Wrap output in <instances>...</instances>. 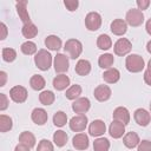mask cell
I'll use <instances>...</instances> for the list:
<instances>
[{
	"label": "cell",
	"instance_id": "6da1fadb",
	"mask_svg": "<svg viewBox=\"0 0 151 151\" xmlns=\"http://www.w3.org/2000/svg\"><path fill=\"white\" fill-rule=\"evenodd\" d=\"M34 63L39 70L47 71L52 65V55L46 50H39L34 57Z\"/></svg>",
	"mask_w": 151,
	"mask_h": 151
},
{
	"label": "cell",
	"instance_id": "7a4b0ae2",
	"mask_svg": "<svg viewBox=\"0 0 151 151\" xmlns=\"http://www.w3.org/2000/svg\"><path fill=\"white\" fill-rule=\"evenodd\" d=\"M125 66H126V70L129 72H132V73L140 72L145 67L144 59L138 54H130L129 57H126Z\"/></svg>",
	"mask_w": 151,
	"mask_h": 151
},
{
	"label": "cell",
	"instance_id": "3957f363",
	"mask_svg": "<svg viewBox=\"0 0 151 151\" xmlns=\"http://www.w3.org/2000/svg\"><path fill=\"white\" fill-rule=\"evenodd\" d=\"M64 50H65V52H67L70 54L71 59H77L83 52V45L77 39H68L65 42Z\"/></svg>",
	"mask_w": 151,
	"mask_h": 151
},
{
	"label": "cell",
	"instance_id": "277c9868",
	"mask_svg": "<svg viewBox=\"0 0 151 151\" xmlns=\"http://www.w3.org/2000/svg\"><path fill=\"white\" fill-rule=\"evenodd\" d=\"M126 24H129L130 26L132 27H137V26H140L144 21V14L140 9L138 8H132V9H129L127 13H126Z\"/></svg>",
	"mask_w": 151,
	"mask_h": 151
},
{
	"label": "cell",
	"instance_id": "5b68a950",
	"mask_svg": "<svg viewBox=\"0 0 151 151\" xmlns=\"http://www.w3.org/2000/svg\"><path fill=\"white\" fill-rule=\"evenodd\" d=\"M85 25L88 31H97L101 26V17L97 12H90L85 18Z\"/></svg>",
	"mask_w": 151,
	"mask_h": 151
},
{
	"label": "cell",
	"instance_id": "8992f818",
	"mask_svg": "<svg viewBox=\"0 0 151 151\" xmlns=\"http://www.w3.org/2000/svg\"><path fill=\"white\" fill-rule=\"evenodd\" d=\"M113 50H114V53H116L117 55L123 57V55L127 54V53L132 50V44H131V41H130L129 39H126V38H120V39H118V40L116 41V44H114V46H113Z\"/></svg>",
	"mask_w": 151,
	"mask_h": 151
},
{
	"label": "cell",
	"instance_id": "52a82bcc",
	"mask_svg": "<svg viewBox=\"0 0 151 151\" xmlns=\"http://www.w3.org/2000/svg\"><path fill=\"white\" fill-rule=\"evenodd\" d=\"M87 125V117L85 114H78L71 118L70 120V129L74 132H81L85 130Z\"/></svg>",
	"mask_w": 151,
	"mask_h": 151
},
{
	"label": "cell",
	"instance_id": "ba28073f",
	"mask_svg": "<svg viewBox=\"0 0 151 151\" xmlns=\"http://www.w3.org/2000/svg\"><path fill=\"white\" fill-rule=\"evenodd\" d=\"M9 97L14 103H24L27 99V90L24 86L17 85L11 88Z\"/></svg>",
	"mask_w": 151,
	"mask_h": 151
},
{
	"label": "cell",
	"instance_id": "9c48e42d",
	"mask_svg": "<svg viewBox=\"0 0 151 151\" xmlns=\"http://www.w3.org/2000/svg\"><path fill=\"white\" fill-rule=\"evenodd\" d=\"M54 70L58 73H64L68 70V58L65 54L58 53L54 57Z\"/></svg>",
	"mask_w": 151,
	"mask_h": 151
},
{
	"label": "cell",
	"instance_id": "30bf717a",
	"mask_svg": "<svg viewBox=\"0 0 151 151\" xmlns=\"http://www.w3.org/2000/svg\"><path fill=\"white\" fill-rule=\"evenodd\" d=\"M90 106H91L90 100L84 97V98H78V99H76V100L73 101V104H72V110H73L76 113H78V114H84L85 112L88 111Z\"/></svg>",
	"mask_w": 151,
	"mask_h": 151
},
{
	"label": "cell",
	"instance_id": "8fae6325",
	"mask_svg": "<svg viewBox=\"0 0 151 151\" xmlns=\"http://www.w3.org/2000/svg\"><path fill=\"white\" fill-rule=\"evenodd\" d=\"M133 117H134L136 123L138 125H140V126H147L149 123H150V120H151L150 113L146 110H144V109H137L134 111Z\"/></svg>",
	"mask_w": 151,
	"mask_h": 151
},
{
	"label": "cell",
	"instance_id": "7c38bea8",
	"mask_svg": "<svg viewBox=\"0 0 151 151\" xmlns=\"http://www.w3.org/2000/svg\"><path fill=\"white\" fill-rule=\"evenodd\" d=\"M106 130V126H105V123L100 119H97V120H93L90 126H88V132L91 136L93 137H99L101 134H104Z\"/></svg>",
	"mask_w": 151,
	"mask_h": 151
},
{
	"label": "cell",
	"instance_id": "4fadbf2b",
	"mask_svg": "<svg viewBox=\"0 0 151 151\" xmlns=\"http://www.w3.org/2000/svg\"><path fill=\"white\" fill-rule=\"evenodd\" d=\"M15 7H17V12L19 14V18L21 19V21L24 22V25L32 22L31 19H29V14L27 12V1L26 0H22V1L17 2Z\"/></svg>",
	"mask_w": 151,
	"mask_h": 151
},
{
	"label": "cell",
	"instance_id": "5bb4252c",
	"mask_svg": "<svg viewBox=\"0 0 151 151\" xmlns=\"http://www.w3.org/2000/svg\"><path fill=\"white\" fill-rule=\"evenodd\" d=\"M94 97L98 101H106L111 97V88L107 85H98L94 88Z\"/></svg>",
	"mask_w": 151,
	"mask_h": 151
},
{
	"label": "cell",
	"instance_id": "9a60e30c",
	"mask_svg": "<svg viewBox=\"0 0 151 151\" xmlns=\"http://www.w3.org/2000/svg\"><path fill=\"white\" fill-rule=\"evenodd\" d=\"M125 132V125L118 120H113L111 124H110V127H109V133L111 137L113 138H120Z\"/></svg>",
	"mask_w": 151,
	"mask_h": 151
},
{
	"label": "cell",
	"instance_id": "2e32d148",
	"mask_svg": "<svg viewBox=\"0 0 151 151\" xmlns=\"http://www.w3.org/2000/svg\"><path fill=\"white\" fill-rule=\"evenodd\" d=\"M127 31V24L123 19H114L111 22V32L116 35H123Z\"/></svg>",
	"mask_w": 151,
	"mask_h": 151
},
{
	"label": "cell",
	"instance_id": "e0dca14e",
	"mask_svg": "<svg viewBox=\"0 0 151 151\" xmlns=\"http://www.w3.org/2000/svg\"><path fill=\"white\" fill-rule=\"evenodd\" d=\"M113 118H114V120H118V122L123 123L124 125H126L130 122V113L126 107L119 106L113 111Z\"/></svg>",
	"mask_w": 151,
	"mask_h": 151
},
{
	"label": "cell",
	"instance_id": "ac0fdd59",
	"mask_svg": "<svg viewBox=\"0 0 151 151\" xmlns=\"http://www.w3.org/2000/svg\"><path fill=\"white\" fill-rule=\"evenodd\" d=\"M32 120L37 124V125H44L46 122H47V112L44 110V109H40V107H37L32 111Z\"/></svg>",
	"mask_w": 151,
	"mask_h": 151
},
{
	"label": "cell",
	"instance_id": "d6986e66",
	"mask_svg": "<svg viewBox=\"0 0 151 151\" xmlns=\"http://www.w3.org/2000/svg\"><path fill=\"white\" fill-rule=\"evenodd\" d=\"M72 144L77 150H86L88 147V137L85 133H78L73 137Z\"/></svg>",
	"mask_w": 151,
	"mask_h": 151
},
{
	"label": "cell",
	"instance_id": "ffe728a7",
	"mask_svg": "<svg viewBox=\"0 0 151 151\" xmlns=\"http://www.w3.org/2000/svg\"><path fill=\"white\" fill-rule=\"evenodd\" d=\"M123 143H124V145H125L126 147H129V149H133V147H136L137 145H139V143H140V140H139V136H138L136 132L130 131V132H127V133L124 136V138H123Z\"/></svg>",
	"mask_w": 151,
	"mask_h": 151
},
{
	"label": "cell",
	"instance_id": "44dd1931",
	"mask_svg": "<svg viewBox=\"0 0 151 151\" xmlns=\"http://www.w3.org/2000/svg\"><path fill=\"white\" fill-rule=\"evenodd\" d=\"M70 85V78L65 74H59L53 79V87L57 91H63Z\"/></svg>",
	"mask_w": 151,
	"mask_h": 151
},
{
	"label": "cell",
	"instance_id": "7402d4cb",
	"mask_svg": "<svg viewBox=\"0 0 151 151\" xmlns=\"http://www.w3.org/2000/svg\"><path fill=\"white\" fill-rule=\"evenodd\" d=\"M45 45L52 51H58L61 48V39L57 35H48L45 39Z\"/></svg>",
	"mask_w": 151,
	"mask_h": 151
},
{
	"label": "cell",
	"instance_id": "603a6c76",
	"mask_svg": "<svg viewBox=\"0 0 151 151\" xmlns=\"http://www.w3.org/2000/svg\"><path fill=\"white\" fill-rule=\"evenodd\" d=\"M103 78H104V80H105L106 83H109V84H114V83H117V81L119 80L120 73H119V71H118L117 68H109L107 71L104 72Z\"/></svg>",
	"mask_w": 151,
	"mask_h": 151
},
{
	"label": "cell",
	"instance_id": "cb8c5ba5",
	"mask_svg": "<svg viewBox=\"0 0 151 151\" xmlns=\"http://www.w3.org/2000/svg\"><path fill=\"white\" fill-rule=\"evenodd\" d=\"M76 72L79 76H87L91 72V64L88 60L80 59L76 65Z\"/></svg>",
	"mask_w": 151,
	"mask_h": 151
},
{
	"label": "cell",
	"instance_id": "d4e9b609",
	"mask_svg": "<svg viewBox=\"0 0 151 151\" xmlns=\"http://www.w3.org/2000/svg\"><path fill=\"white\" fill-rule=\"evenodd\" d=\"M19 142L31 149V147H33L35 145V137H34L33 133H31L28 131H24L19 136Z\"/></svg>",
	"mask_w": 151,
	"mask_h": 151
},
{
	"label": "cell",
	"instance_id": "484cf974",
	"mask_svg": "<svg viewBox=\"0 0 151 151\" xmlns=\"http://www.w3.org/2000/svg\"><path fill=\"white\" fill-rule=\"evenodd\" d=\"M21 33H22V35L25 38L31 39V38H34L38 34V28L33 22H29V24H26V25L22 26Z\"/></svg>",
	"mask_w": 151,
	"mask_h": 151
},
{
	"label": "cell",
	"instance_id": "4316f807",
	"mask_svg": "<svg viewBox=\"0 0 151 151\" xmlns=\"http://www.w3.org/2000/svg\"><path fill=\"white\" fill-rule=\"evenodd\" d=\"M113 61H114V58L112 54L110 53H105V54H101L99 55V59H98V64L101 68H111V66L113 65Z\"/></svg>",
	"mask_w": 151,
	"mask_h": 151
},
{
	"label": "cell",
	"instance_id": "83f0119b",
	"mask_svg": "<svg viewBox=\"0 0 151 151\" xmlns=\"http://www.w3.org/2000/svg\"><path fill=\"white\" fill-rule=\"evenodd\" d=\"M45 79L40 76V74H34L32 76V78L29 79V85L33 90L35 91H39V90H42L45 87Z\"/></svg>",
	"mask_w": 151,
	"mask_h": 151
},
{
	"label": "cell",
	"instance_id": "f1b7e54d",
	"mask_svg": "<svg viewBox=\"0 0 151 151\" xmlns=\"http://www.w3.org/2000/svg\"><path fill=\"white\" fill-rule=\"evenodd\" d=\"M97 46L100 50H109L112 46V40L107 34H100L97 39Z\"/></svg>",
	"mask_w": 151,
	"mask_h": 151
},
{
	"label": "cell",
	"instance_id": "f546056e",
	"mask_svg": "<svg viewBox=\"0 0 151 151\" xmlns=\"http://www.w3.org/2000/svg\"><path fill=\"white\" fill-rule=\"evenodd\" d=\"M53 142L59 147L64 146L67 143V134H66V132L63 131V130H58L57 132H54V134H53Z\"/></svg>",
	"mask_w": 151,
	"mask_h": 151
},
{
	"label": "cell",
	"instance_id": "4dcf8cb0",
	"mask_svg": "<svg viewBox=\"0 0 151 151\" xmlns=\"http://www.w3.org/2000/svg\"><path fill=\"white\" fill-rule=\"evenodd\" d=\"M93 149L94 151H109L110 149V142L106 138H97L93 142Z\"/></svg>",
	"mask_w": 151,
	"mask_h": 151
},
{
	"label": "cell",
	"instance_id": "1f68e13d",
	"mask_svg": "<svg viewBox=\"0 0 151 151\" xmlns=\"http://www.w3.org/2000/svg\"><path fill=\"white\" fill-rule=\"evenodd\" d=\"M81 94V86L80 85H72L65 93L66 98L67 99H71V100H76L79 98V96Z\"/></svg>",
	"mask_w": 151,
	"mask_h": 151
},
{
	"label": "cell",
	"instance_id": "d6a6232c",
	"mask_svg": "<svg viewBox=\"0 0 151 151\" xmlns=\"http://www.w3.org/2000/svg\"><path fill=\"white\" fill-rule=\"evenodd\" d=\"M54 99H55V96L52 91H42L39 94V100L42 105H51L53 104Z\"/></svg>",
	"mask_w": 151,
	"mask_h": 151
},
{
	"label": "cell",
	"instance_id": "836d02e7",
	"mask_svg": "<svg viewBox=\"0 0 151 151\" xmlns=\"http://www.w3.org/2000/svg\"><path fill=\"white\" fill-rule=\"evenodd\" d=\"M12 118L6 114H0V132H7L12 129Z\"/></svg>",
	"mask_w": 151,
	"mask_h": 151
},
{
	"label": "cell",
	"instance_id": "e575fe53",
	"mask_svg": "<svg viewBox=\"0 0 151 151\" xmlns=\"http://www.w3.org/2000/svg\"><path fill=\"white\" fill-rule=\"evenodd\" d=\"M66 123H67V116H66L65 112L58 111V112L54 113V116H53V124H54L55 126L61 127V126H64Z\"/></svg>",
	"mask_w": 151,
	"mask_h": 151
},
{
	"label": "cell",
	"instance_id": "d590c367",
	"mask_svg": "<svg viewBox=\"0 0 151 151\" xmlns=\"http://www.w3.org/2000/svg\"><path fill=\"white\" fill-rule=\"evenodd\" d=\"M20 50H21V52H22L24 54H26V55H32V54H34V53L37 52V45H35L33 41H26V42H24V44L21 45Z\"/></svg>",
	"mask_w": 151,
	"mask_h": 151
},
{
	"label": "cell",
	"instance_id": "8d00e7d4",
	"mask_svg": "<svg viewBox=\"0 0 151 151\" xmlns=\"http://www.w3.org/2000/svg\"><path fill=\"white\" fill-rule=\"evenodd\" d=\"M17 58V52L13 48H2V59L7 63L14 61Z\"/></svg>",
	"mask_w": 151,
	"mask_h": 151
},
{
	"label": "cell",
	"instance_id": "74e56055",
	"mask_svg": "<svg viewBox=\"0 0 151 151\" xmlns=\"http://www.w3.org/2000/svg\"><path fill=\"white\" fill-rule=\"evenodd\" d=\"M37 151H54L53 144L48 139H41L38 144Z\"/></svg>",
	"mask_w": 151,
	"mask_h": 151
},
{
	"label": "cell",
	"instance_id": "f35d334b",
	"mask_svg": "<svg viewBox=\"0 0 151 151\" xmlns=\"http://www.w3.org/2000/svg\"><path fill=\"white\" fill-rule=\"evenodd\" d=\"M64 5H65V7H66L70 12H73V11L77 9L79 2H78V0H65V1H64Z\"/></svg>",
	"mask_w": 151,
	"mask_h": 151
},
{
	"label": "cell",
	"instance_id": "ab89813d",
	"mask_svg": "<svg viewBox=\"0 0 151 151\" xmlns=\"http://www.w3.org/2000/svg\"><path fill=\"white\" fill-rule=\"evenodd\" d=\"M138 151H151V142L150 140H142L138 145Z\"/></svg>",
	"mask_w": 151,
	"mask_h": 151
},
{
	"label": "cell",
	"instance_id": "60d3db41",
	"mask_svg": "<svg viewBox=\"0 0 151 151\" xmlns=\"http://www.w3.org/2000/svg\"><path fill=\"white\" fill-rule=\"evenodd\" d=\"M7 106H8V99H7L6 94L0 93V110L4 111V110L7 109Z\"/></svg>",
	"mask_w": 151,
	"mask_h": 151
},
{
	"label": "cell",
	"instance_id": "b9f144b4",
	"mask_svg": "<svg viewBox=\"0 0 151 151\" xmlns=\"http://www.w3.org/2000/svg\"><path fill=\"white\" fill-rule=\"evenodd\" d=\"M150 5V1L149 0H137V6H138V9H146Z\"/></svg>",
	"mask_w": 151,
	"mask_h": 151
},
{
	"label": "cell",
	"instance_id": "7bdbcfd3",
	"mask_svg": "<svg viewBox=\"0 0 151 151\" xmlns=\"http://www.w3.org/2000/svg\"><path fill=\"white\" fill-rule=\"evenodd\" d=\"M144 81H145L147 85L151 86V72H150L149 70H146V71L144 72Z\"/></svg>",
	"mask_w": 151,
	"mask_h": 151
},
{
	"label": "cell",
	"instance_id": "ee69618b",
	"mask_svg": "<svg viewBox=\"0 0 151 151\" xmlns=\"http://www.w3.org/2000/svg\"><path fill=\"white\" fill-rule=\"evenodd\" d=\"M0 27H1V31H2V34H1V40H4L5 38H6V35H7V27H6V25L4 24V22H1L0 24Z\"/></svg>",
	"mask_w": 151,
	"mask_h": 151
},
{
	"label": "cell",
	"instance_id": "f6af8a7d",
	"mask_svg": "<svg viewBox=\"0 0 151 151\" xmlns=\"http://www.w3.org/2000/svg\"><path fill=\"white\" fill-rule=\"evenodd\" d=\"M14 151H29V147L20 143V144H18V145L15 146V150H14Z\"/></svg>",
	"mask_w": 151,
	"mask_h": 151
},
{
	"label": "cell",
	"instance_id": "bcb514c9",
	"mask_svg": "<svg viewBox=\"0 0 151 151\" xmlns=\"http://www.w3.org/2000/svg\"><path fill=\"white\" fill-rule=\"evenodd\" d=\"M0 77H1V83H0V86H5L6 84V79H7V74L5 71H1L0 72Z\"/></svg>",
	"mask_w": 151,
	"mask_h": 151
},
{
	"label": "cell",
	"instance_id": "7dc6e473",
	"mask_svg": "<svg viewBox=\"0 0 151 151\" xmlns=\"http://www.w3.org/2000/svg\"><path fill=\"white\" fill-rule=\"evenodd\" d=\"M145 28H146V32L151 35V18L146 21V25H145Z\"/></svg>",
	"mask_w": 151,
	"mask_h": 151
},
{
	"label": "cell",
	"instance_id": "c3c4849f",
	"mask_svg": "<svg viewBox=\"0 0 151 151\" xmlns=\"http://www.w3.org/2000/svg\"><path fill=\"white\" fill-rule=\"evenodd\" d=\"M146 50H147V52L151 54V40L147 42V45H146Z\"/></svg>",
	"mask_w": 151,
	"mask_h": 151
},
{
	"label": "cell",
	"instance_id": "681fc988",
	"mask_svg": "<svg viewBox=\"0 0 151 151\" xmlns=\"http://www.w3.org/2000/svg\"><path fill=\"white\" fill-rule=\"evenodd\" d=\"M147 70L151 72V59L149 60V63H147Z\"/></svg>",
	"mask_w": 151,
	"mask_h": 151
},
{
	"label": "cell",
	"instance_id": "f907efd6",
	"mask_svg": "<svg viewBox=\"0 0 151 151\" xmlns=\"http://www.w3.org/2000/svg\"><path fill=\"white\" fill-rule=\"evenodd\" d=\"M150 112H151V103H150Z\"/></svg>",
	"mask_w": 151,
	"mask_h": 151
},
{
	"label": "cell",
	"instance_id": "816d5d0a",
	"mask_svg": "<svg viewBox=\"0 0 151 151\" xmlns=\"http://www.w3.org/2000/svg\"><path fill=\"white\" fill-rule=\"evenodd\" d=\"M67 151H71V150H67Z\"/></svg>",
	"mask_w": 151,
	"mask_h": 151
}]
</instances>
